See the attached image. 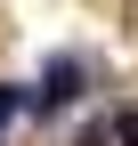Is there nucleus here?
<instances>
[{
    "label": "nucleus",
    "instance_id": "f257e3e1",
    "mask_svg": "<svg viewBox=\"0 0 138 146\" xmlns=\"http://www.w3.org/2000/svg\"><path fill=\"white\" fill-rule=\"evenodd\" d=\"M73 81H81V65L57 57V65H49V89H33V106H65V98H73Z\"/></svg>",
    "mask_w": 138,
    "mask_h": 146
},
{
    "label": "nucleus",
    "instance_id": "f03ea898",
    "mask_svg": "<svg viewBox=\"0 0 138 146\" xmlns=\"http://www.w3.org/2000/svg\"><path fill=\"white\" fill-rule=\"evenodd\" d=\"M114 146H138V114H122V122H114Z\"/></svg>",
    "mask_w": 138,
    "mask_h": 146
},
{
    "label": "nucleus",
    "instance_id": "7ed1b4c3",
    "mask_svg": "<svg viewBox=\"0 0 138 146\" xmlns=\"http://www.w3.org/2000/svg\"><path fill=\"white\" fill-rule=\"evenodd\" d=\"M16 106H25V98H16V89H0V130L16 122Z\"/></svg>",
    "mask_w": 138,
    "mask_h": 146
}]
</instances>
